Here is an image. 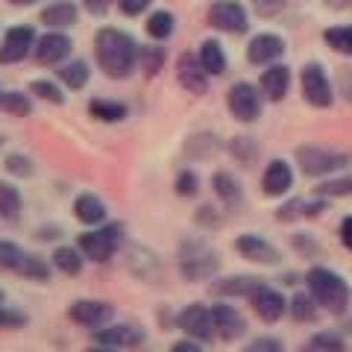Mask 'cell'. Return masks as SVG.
Returning a JSON list of instances; mask_svg holds the SVG:
<instances>
[{
	"label": "cell",
	"mask_w": 352,
	"mask_h": 352,
	"mask_svg": "<svg viewBox=\"0 0 352 352\" xmlns=\"http://www.w3.org/2000/svg\"><path fill=\"white\" fill-rule=\"evenodd\" d=\"M229 153H232L235 162H241L244 168H250V164L258 162L261 147H258L256 138H250V135H235L232 141H229Z\"/></svg>",
	"instance_id": "cell-39"
},
{
	"label": "cell",
	"mask_w": 352,
	"mask_h": 352,
	"mask_svg": "<svg viewBox=\"0 0 352 352\" xmlns=\"http://www.w3.org/2000/svg\"><path fill=\"white\" fill-rule=\"evenodd\" d=\"M85 352H126V349H115V346H106V344H91Z\"/></svg>",
	"instance_id": "cell-59"
},
{
	"label": "cell",
	"mask_w": 352,
	"mask_h": 352,
	"mask_svg": "<svg viewBox=\"0 0 352 352\" xmlns=\"http://www.w3.org/2000/svg\"><path fill=\"white\" fill-rule=\"evenodd\" d=\"M138 53H141V44L126 30H118V27L97 30L94 56H97V68L109 80H129L138 68Z\"/></svg>",
	"instance_id": "cell-1"
},
{
	"label": "cell",
	"mask_w": 352,
	"mask_h": 352,
	"mask_svg": "<svg viewBox=\"0 0 352 352\" xmlns=\"http://www.w3.org/2000/svg\"><path fill=\"white\" fill-rule=\"evenodd\" d=\"M208 24L217 32H226V36H247L250 30L247 6L241 0H214L208 6Z\"/></svg>",
	"instance_id": "cell-10"
},
{
	"label": "cell",
	"mask_w": 352,
	"mask_h": 352,
	"mask_svg": "<svg viewBox=\"0 0 352 352\" xmlns=\"http://www.w3.org/2000/svg\"><path fill=\"white\" fill-rule=\"evenodd\" d=\"M267 279L252 276V273H232V276H217L208 282V291L217 300H250Z\"/></svg>",
	"instance_id": "cell-18"
},
{
	"label": "cell",
	"mask_w": 352,
	"mask_h": 352,
	"mask_svg": "<svg viewBox=\"0 0 352 352\" xmlns=\"http://www.w3.org/2000/svg\"><path fill=\"white\" fill-rule=\"evenodd\" d=\"M53 261L38 256V252H24V258L18 261L15 276H21L24 282H36V285H50L53 282Z\"/></svg>",
	"instance_id": "cell-27"
},
{
	"label": "cell",
	"mask_w": 352,
	"mask_h": 352,
	"mask_svg": "<svg viewBox=\"0 0 352 352\" xmlns=\"http://www.w3.org/2000/svg\"><path fill=\"white\" fill-rule=\"evenodd\" d=\"M279 282H282V285H288V288H294V285H300V282H302V276H300V273H285Z\"/></svg>",
	"instance_id": "cell-58"
},
{
	"label": "cell",
	"mask_w": 352,
	"mask_h": 352,
	"mask_svg": "<svg viewBox=\"0 0 352 352\" xmlns=\"http://www.w3.org/2000/svg\"><path fill=\"white\" fill-rule=\"evenodd\" d=\"M88 115L100 124H120L129 118V106L124 100H109V97H94L88 100Z\"/></svg>",
	"instance_id": "cell-31"
},
{
	"label": "cell",
	"mask_w": 352,
	"mask_h": 352,
	"mask_svg": "<svg viewBox=\"0 0 352 352\" xmlns=\"http://www.w3.org/2000/svg\"><path fill=\"white\" fill-rule=\"evenodd\" d=\"M276 220L279 223H296V220H305V197H288L285 203H279Z\"/></svg>",
	"instance_id": "cell-45"
},
{
	"label": "cell",
	"mask_w": 352,
	"mask_h": 352,
	"mask_svg": "<svg viewBox=\"0 0 352 352\" xmlns=\"http://www.w3.org/2000/svg\"><path fill=\"white\" fill-rule=\"evenodd\" d=\"M74 217H76V223H82L85 229L100 226L109 220V208L97 194L82 191V194H76V200H74Z\"/></svg>",
	"instance_id": "cell-24"
},
{
	"label": "cell",
	"mask_w": 352,
	"mask_h": 352,
	"mask_svg": "<svg viewBox=\"0 0 352 352\" xmlns=\"http://www.w3.org/2000/svg\"><path fill=\"white\" fill-rule=\"evenodd\" d=\"M80 21V6L74 0H53L41 9V24L47 30H68Z\"/></svg>",
	"instance_id": "cell-26"
},
{
	"label": "cell",
	"mask_w": 352,
	"mask_h": 352,
	"mask_svg": "<svg viewBox=\"0 0 352 352\" xmlns=\"http://www.w3.org/2000/svg\"><path fill=\"white\" fill-rule=\"evenodd\" d=\"M338 94L352 106V68H344V74H340V80H338Z\"/></svg>",
	"instance_id": "cell-55"
},
{
	"label": "cell",
	"mask_w": 352,
	"mask_h": 352,
	"mask_svg": "<svg viewBox=\"0 0 352 352\" xmlns=\"http://www.w3.org/2000/svg\"><path fill=\"white\" fill-rule=\"evenodd\" d=\"M150 3H153V0H118L120 12H124L126 18H138L141 12H147Z\"/></svg>",
	"instance_id": "cell-51"
},
{
	"label": "cell",
	"mask_w": 352,
	"mask_h": 352,
	"mask_svg": "<svg viewBox=\"0 0 352 352\" xmlns=\"http://www.w3.org/2000/svg\"><path fill=\"white\" fill-rule=\"evenodd\" d=\"M247 302L252 308V314H256L264 326H276L282 317H288V296L270 282H264Z\"/></svg>",
	"instance_id": "cell-12"
},
{
	"label": "cell",
	"mask_w": 352,
	"mask_h": 352,
	"mask_svg": "<svg viewBox=\"0 0 352 352\" xmlns=\"http://www.w3.org/2000/svg\"><path fill=\"white\" fill-rule=\"evenodd\" d=\"M36 238H38V241H59V238H62V229H59V226H38Z\"/></svg>",
	"instance_id": "cell-56"
},
{
	"label": "cell",
	"mask_w": 352,
	"mask_h": 352,
	"mask_svg": "<svg viewBox=\"0 0 352 352\" xmlns=\"http://www.w3.org/2000/svg\"><path fill=\"white\" fill-rule=\"evenodd\" d=\"M320 314H323V308L317 305V300L308 291H296L294 296H288V317L294 323L311 326V323L320 320Z\"/></svg>",
	"instance_id": "cell-29"
},
{
	"label": "cell",
	"mask_w": 352,
	"mask_h": 352,
	"mask_svg": "<svg viewBox=\"0 0 352 352\" xmlns=\"http://www.w3.org/2000/svg\"><path fill=\"white\" fill-rule=\"evenodd\" d=\"M291 247L300 258H317L320 256V241H317L311 232H294L291 235Z\"/></svg>",
	"instance_id": "cell-48"
},
{
	"label": "cell",
	"mask_w": 352,
	"mask_h": 352,
	"mask_svg": "<svg viewBox=\"0 0 352 352\" xmlns=\"http://www.w3.org/2000/svg\"><path fill=\"white\" fill-rule=\"evenodd\" d=\"M338 329H340V332H344V335L352 340V311H346L344 317H340V326H338Z\"/></svg>",
	"instance_id": "cell-57"
},
{
	"label": "cell",
	"mask_w": 352,
	"mask_h": 352,
	"mask_svg": "<svg viewBox=\"0 0 352 352\" xmlns=\"http://www.w3.org/2000/svg\"><path fill=\"white\" fill-rule=\"evenodd\" d=\"M0 302H6V291L3 288H0Z\"/></svg>",
	"instance_id": "cell-62"
},
{
	"label": "cell",
	"mask_w": 352,
	"mask_h": 352,
	"mask_svg": "<svg viewBox=\"0 0 352 352\" xmlns=\"http://www.w3.org/2000/svg\"><path fill=\"white\" fill-rule=\"evenodd\" d=\"M220 138L214 135V132H197V135L188 138V144H185V150H188L191 159H212L220 153Z\"/></svg>",
	"instance_id": "cell-38"
},
{
	"label": "cell",
	"mask_w": 352,
	"mask_h": 352,
	"mask_svg": "<svg viewBox=\"0 0 352 352\" xmlns=\"http://www.w3.org/2000/svg\"><path fill=\"white\" fill-rule=\"evenodd\" d=\"M226 109L238 124H256L264 112V94L256 82H247V80H238L229 85L226 91Z\"/></svg>",
	"instance_id": "cell-7"
},
{
	"label": "cell",
	"mask_w": 352,
	"mask_h": 352,
	"mask_svg": "<svg viewBox=\"0 0 352 352\" xmlns=\"http://www.w3.org/2000/svg\"><path fill=\"white\" fill-rule=\"evenodd\" d=\"M317 194L329 197V200H344V197H352V173H338V176H329V179H320Z\"/></svg>",
	"instance_id": "cell-40"
},
{
	"label": "cell",
	"mask_w": 352,
	"mask_h": 352,
	"mask_svg": "<svg viewBox=\"0 0 352 352\" xmlns=\"http://www.w3.org/2000/svg\"><path fill=\"white\" fill-rule=\"evenodd\" d=\"M24 208V194L15 182H0V223H15Z\"/></svg>",
	"instance_id": "cell-33"
},
{
	"label": "cell",
	"mask_w": 352,
	"mask_h": 352,
	"mask_svg": "<svg viewBox=\"0 0 352 352\" xmlns=\"http://www.w3.org/2000/svg\"><path fill=\"white\" fill-rule=\"evenodd\" d=\"M294 159H296V168H300L302 176H308V179H329V176L349 170L352 153L323 147V144H302L294 150Z\"/></svg>",
	"instance_id": "cell-4"
},
{
	"label": "cell",
	"mask_w": 352,
	"mask_h": 352,
	"mask_svg": "<svg viewBox=\"0 0 352 352\" xmlns=\"http://www.w3.org/2000/svg\"><path fill=\"white\" fill-rule=\"evenodd\" d=\"M124 264H126V270H129L138 282L159 285V282L164 279V261H162L150 247H129Z\"/></svg>",
	"instance_id": "cell-19"
},
{
	"label": "cell",
	"mask_w": 352,
	"mask_h": 352,
	"mask_svg": "<svg viewBox=\"0 0 352 352\" xmlns=\"http://www.w3.org/2000/svg\"><path fill=\"white\" fill-rule=\"evenodd\" d=\"M36 27L30 24H15L3 32V38H0V65H18L32 56V50H36Z\"/></svg>",
	"instance_id": "cell-11"
},
{
	"label": "cell",
	"mask_w": 352,
	"mask_h": 352,
	"mask_svg": "<svg viewBox=\"0 0 352 352\" xmlns=\"http://www.w3.org/2000/svg\"><path fill=\"white\" fill-rule=\"evenodd\" d=\"M71 50H74L71 36H65L62 30H47L44 36H38L32 56H36L41 68H59L62 62L71 59Z\"/></svg>",
	"instance_id": "cell-17"
},
{
	"label": "cell",
	"mask_w": 352,
	"mask_h": 352,
	"mask_svg": "<svg viewBox=\"0 0 352 352\" xmlns=\"http://www.w3.org/2000/svg\"><path fill=\"white\" fill-rule=\"evenodd\" d=\"M326 6H329V9H349L352 0H326Z\"/></svg>",
	"instance_id": "cell-60"
},
{
	"label": "cell",
	"mask_w": 352,
	"mask_h": 352,
	"mask_svg": "<svg viewBox=\"0 0 352 352\" xmlns=\"http://www.w3.org/2000/svg\"><path fill=\"white\" fill-rule=\"evenodd\" d=\"M24 247L15 244L9 238H0V273H15L18 270V261L24 258Z\"/></svg>",
	"instance_id": "cell-44"
},
{
	"label": "cell",
	"mask_w": 352,
	"mask_h": 352,
	"mask_svg": "<svg viewBox=\"0 0 352 352\" xmlns=\"http://www.w3.org/2000/svg\"><path fill=\"white\" fill-rule=\"evenodd\" d=\"M173 191H176V197H182V200L197 197L200 194V173H197L194 168H182L173 179Z\"/></svg>",
	"instance_id": "cell-42"
},
{
	"label": "cell",
	"mask_w": 352,
	"mask_h": 352,
	"mask_svg": "<svg viewBox=\"0 0 352 352\" xmlns=\"http://www.w3.org/2000/svg\"><path fill=\"white\" fill-rule=\"evenodd\" d=\"M296 352H349V338L340 329H320L308 335Z\"/></svg>",
	"instance_id": "cell-25"
},
{
	"label": "cell",
	"mask_w": 352,
	"mask_h": 352,
	"mask_svg": "<svg viewBox=\"0 0 352 352\" xmlns=\"http://www.w3.org/2000/svg\"><path fill=\"white\" fill-rule=\"evenodd\" d=\"M12 6H32V3H38V0H9Z\"/></svg>",
	"instance_id": "cell-61"
},
{
	"label": "cell",
	"mask_w": 352,
	"mask_h": 352,
	"mask_svg": "<svg viewBox=\"0 0 352 352\" xmlns=\"http://www.w3.org/2000/svg\"><path fill=\"white\" fill-rule=\"evenodd\" d=\"M223 258L220 252L208 244L206 238H182L176 247V270H179L182 282L197 285V282H212L220 276Z\"/></svg>",
	"instance_id": "cell-3"
},
{
	"label": "cell",
	"mask_w": 352,
	"mask_h": 352,
	"mask_svg": "<svg viewBox=\"0 0 352 352\" xmlns=\"http://www.w3.org/2000/svg\"><path fill=\"white\" fill-rule=\"evenodd\" d=\"M208 80H212V76L206 74L197 53H191V50L179 53V59H176V82H179L185 91L194 97H203L208 91Z\"/></svg>",
	"instance_id": "cell-20"
},
{
	"label": "cell",
	"mask_w": 352,
	"mask_h": 352,
	"mask_svg": "<svg viewBox=\"0 0 352 352\" xmlns=\"http://www.w3.org/2000/svg\"><path fill=\"white\" fill-rule=\"evenodd\" d=\"M168 352H206V344H200V340H194L188 335H182L179 340H173Z\"/></svg>",
	"instance_id": "cell-52"
},
{
	"label": "cell",
	"mask_w": 352,
	"mask_h": 352,
	"mask_svg": "<svg viewBox=\"0 0 352 352\" xmlns=\"http://www.w3.org/2000/svg\"><path fill=\"white\" fill-rule=\"evenodd\" d=\"M212 191L226 212H235V208H241V203H244V185H241L238 176L229 173V170H217L212 176Z\"/></svg>",
	"instance_id": "cell-23"
},
{
	"label": "cell",
	"mask_w": 352,
	"mask_h": 352,
	"mask_svg": "<svg viewBox=\"0 0 352 352\" xmlns=\"http://www.w3.org/2000/svg\"><path fill=\"white\" fill-rule=\"evenodd\" d=\"M50 261H53V267H56V273H62V276H80V273L85 270L88 258L82 256V250L76 244H59V247H53Z\"/></svg>",
	"instance_id": "cell-28"
},
{
	"label": "cell",
	"mask_w": 352,
	"mask_h": 352,
	"mask_svg": "<svg viewBox=\"0 0 352 352\" xmlns=\"http://www.w3.org/2000/svg\"><path fill=\"white\" fill-rule=\"evenodd\" d=\"M68 320L82 326V329H103L115 320V305L106 300H91V296H82V300H74L68 305Z\"/></svg>",
	"instance_id": "cell-13"
},
{
	"label": "cell",
	"mask_w": 352,
	"mask_h": 352,
	"mask_svg": "<svg viewBox=\"0 0 352 352\" xmlns=\"http://www.w3.org/2000/svg\"><path fill=\"white\" fill-rule=\"evenodd\" d=\"M212 314H214V332H217V340L223 344H235L247 335V317L241 311L238 305H232V300H217L212 302Z\"/></svg>",
	"instance_id": "cell-15"
},
{
	"label": "cell",
	"mask_w": 352,
	"mask_h": 352,
	"mask_svg": "<svg viewBox=\"0 0 352 352\" xmlns=\"http://www.w3.org/2000/svg\"><path fill=\"white\" fill-rule=\"evenodd\" d=\"M323 44L338 56L352 59V24H335L323 30Z\"/></svg>",
	"instance_id": "cell-36"
},
{
	"label": "cell",
	"mask_w": 352,
	"mask_h": 352,
	"mask_svg": "<svg viewBox=\"0 0 352 352\" xmlns=\"http://www.w3.org/2000/svg\"><path fill=\"white\" fill-rule=\"evenodd\" d=\"M176 329L182 335H188L200 344H212L217 340V332H214V314H212V305L206 302H188L176 311Z\"/></svg>",
	"instance_id": "cell-8"
},
{
	"label": "cell",
	"mask_w": 352,
	"mask_h": 352,
	"mask_svg": "<svg viewBox=\"0 0 352 352\" xmlns=\"http://www.w3.org/2000/svg\"><path fill=\"white\" fill-rule=\"evenodd\" d=\"M232 247L244 261L258 264V267H279L282 264V250L261 232H241Z\"/></svg>",
	"instance_id": "cell-9"
},
{
	"label": "cell",
	"mask_w": 352,
	"mask_h": 352,
	"mask_svg": "<svg viewBox=\"0 0 352 352\" xmlns=\"http://www.w3.org/2000/svg\"><path fill=\"white\" fill-rule=\"evenodd\" d=\"M300 91L311 109H332L338 100V88L320 62H305L300 68Z\"/></svg>",
	"instance_id": "cell-6"
},
{
	"label": "cell",
	"mask_w": 352,
	"mask_h": 352,
	"mask_svg": "<svg viewBox=\"0 0 352 352\" xmlns=\"http://www.w3.org/2000/svg\"><path fill=\"white\" fill-rule=\"evenodd\" d=\"M164 59H168V50L159 44H141V53H138V65L141 71H144L147 76H156L162 68H164Z\"/></svg>",
	"instance_id": "cell-41"
},
{
	"label": "cell",
	"mask_w": 352,
	"mask_h": 352,
	"mask_svg": "<svg viewBox=\"0 0 352 352\" xmlns=\"http://www.w3.org/2000/svg\"><path fill=\"white\" fill-rule=\"evenodd\" d=\"M250 3H252V12L258 18H276L285 12L288 0H250Z\"/></svg>",
	"instance_id": "cell-50"
},
{
	"label": "cell",
	"mask_w": 352,
	"mask_h": 352,
	"mask_svg": "<svg viewBox=\"0 0 352 352\" xmlns=\"http://www.w3.org/2000/svg\"><path fill=\"white\" fill-rule=\"evenodd\" d=\"M197 56H200V65L206 68L208 76H223L229 68V59H226V50L217 38H203L200 47H197Z\"/></svg>",
	"instance_id": "cell-30"
},
{
	"label": "cell",
	"mask_w": 352,
	"mask_h": 352,
	"mask_svg": "<svg viewBox=\"0 0 352 352\" xmlns=\"http://www.w3.org/2000/svg\"><path fill=\"white\" fill-rule=\"evenodd\" d=\"M3 144H6V138H3V135H0V150H3Z\"/></svg>",
	"instance_id": "cell-63"
},
{
	"label": "cell",
	"mask_w": 352,
	"mask_h": 352,
	"mask_svg": "<svg viewBox=\"0 0 352 352\" xmlns=\"http://www.w3.org/2000/svg\"><path fill=\"white\" fill-rule=\"evenodd\" d=\"M82 6H85L88 15H97V18H100V15H106L109 9L115 6V0H82Z\"/></svg>",
	"instance_id": "cell-53"
},
{
	"label": "cell",
	"mask_w": 352,
	"mask_h": 352,
	"mask_svg": "<svg viewBox=\"0 0 352 352\" xmlns=\"http://www.w3.org/2000/svg\"><path fill=\"white\" fill-rule=\"evenodd\" d=\"M56 80L68 88V91H82L88 85V80H91V68H88L85 59H68V62L59 65Z\"/></svg>",
	"instance_id": "cell-32"
},
{
	"label": "cell",
	"mask_w": 352,
	"mask_h": 352,
	"mask_svg": "<svg viewBox=\"0 0 352 352\" xmlns=\"http://www.w3.org/2000/svg\"><path fill=\"white\" fill-rule=\"evenodd\" d=\"M288 53V41L279 32H256L247 41V62L256 68H267V65L282 62V56Z\"/></svg>",
	"instance_id": "cell-16"
},
{
	"label": "cell",
	"mask_w": 352,
	"mask_h": 352,
	"mask_svg": "<svg viewBox=\"0 0 352 352\" xmlns=\"http://www.w3.org/2000/svg\"><path fill=\"white\" fill-rule=\"evenodd\" d=\"M3 168H6L9 176L27 179V176L36 173V162H32L30 156H24V153H9V156L3 159Z\"/></svg>",
	"instance_id": "cell-46"
},
{
	"label": "cell",
	"mask_w": 352,
	"mask_h": 352,
	"mask_svg": "<svg viewBox=\"0 0 352 352\" xmlns=\"http://www.w3.org/2000/svg\"><path fill=\"white\" fill-rule=\"evenodd\" d=\"M30 326V314L21 311L15 305L0 302V332H21V329Z\"/></svg>",
	"instance_id": "cell-43"
},
{
	"label": "cell",
	"mask_w": 352,
	"mask_h": 352,
	"mask_svg": "<svg viewBox=\"0 0 352 352\" xmlns=\"http://www.w3.org/2000/svg\"><path fill=\"white\" fill-rule=\"evenodd\" d=\"M91 338H94V344H106V346H115V349H138V346L147 344V329L138 326V323L112 320L103 329H94Z\"/></svg>",
	"instance_id": "cell-14"
},
{
	"label": "cell",
	"mask_w": 352,
	"mask_h": 352,
	"mask_svg": "<svg viewBox=\"0 0 352 352\" xmlns=\"http://www.w3.org/2000/svg\"><path fill=\"white\" fill-rule=\"evenodd\" d=\"M68 88H65L62 82H53V80H32L30 82V94L38 97V100L50 103V106H65L68 103Z\"/></svg>",
	"instance_id": "cell-37"
},
{
	"label": "cell",
	"mask_w": 352,
	"mask_h": 352,
	"mask_svg": "<svg viewBox=\"0 0 352 352\" xmlns=\"http://www.w3.org/2000/svg\"><path fill=\"white\" fill-rule=\"evenodd\" d=\"M302 285L323 308V314L344 317L352 308V285L346 282L344 273H338L329 264H311L302 273Z\"/></svg>",
	"instance_id": "cell-2"
},
{
	"label": "cell",
	"mask_w": 352,
	"mask_h": 352,
	"mask_svg": "<svg viewBox=\"0 0 352 352\" xmlns=\"http://www.w3.org/2000/svg\"><path fill=\"white\" fill-rule=\"evenodd\" d=\"M194 220H197V226H203V229H220V223H223V214L217 212L214 206H200L197 208V214H194Z\"/></svg>",
	"instance_id": "cell-49"
},
{
	"label": "cell",
	"mask_w": 352,
	"mask_h": 352,
	"mask_svg": "<svg viewBox=\"0 0 352 352\" xmlns=\"http://www.w3.org/2000/svg\"><path fill=\"white\" fill-rule=\"evenodd\" d=\"M144 30H147V36H150L153 41H162V44H164V41H168L173 32H176V15L168 12V9H156V12L147 15Z\"/></svg>",
	"instance_id": "cell-34"
},
{
	"label": "cell",
	"mask_w": 352,
	"mask_h": 352,
	"mask_svg": "<svg viewBox=\"0 0 352 352\" xmlns=\"http://www.w3.org/2000/svg\"><path fill=\"white\" fill-rule=\"evenodd\" d=\"M36 103L30 91H0V112L12 118H30Z\"/></svg>",
	"instance_id": "cell-35"
},
{
	"label": "cell",
	"mask_w": 352,
	"mask_h": 352,
	"mask_svg": "<svg viewBox=\"0 0 352 352\" xmlns=\"http://www.w3.org/2000/svg\"><path fill=\"white\" fill-rule=\"evenodd\" d=\"M126 241V226L120 220H106L100 226H88L85 232L76 235V247L82 250V256L94 264H109L115 258V252L124 247Z\"/></svg>",
	"instance_id": "cell-5"
},
{
	"label": "cell",
	"mask_w": 352,
	"mask_h": 352,
	"mask_svg": "<svg viewBox=\"0 0 352 352\" xmlns=\"http://www.w3.org/2000/svg\"><path fill=\"white\" fill-rule=\"evenodd\" d=\"M338 238H340V244H344L346 252H352V214H346L344 220H340V226H338Z\"/></svg>",
	"instance_id": "cell-54"
},
{
	"label": "cell",
	"mask_w": 352,
	"mask_h": 352,
	"mask_svg": "<svg viewBox=\"0 0 352 352\" xmlns=\"http://www.w3.org/2000/svg\"><path fill=\"white\" fill-rule=\"evenodd\" d=\"M294 191V168L288 159H270L261 170V194L264 197H288Z\"/></svg>",
	"instance_id": "cell-21"
},
{
	"label": "cell",
	"mask_w": 352,
	"mask_h": 352,
	"mask_svg": "<svg viewBox=\"0 0 352 352\" xmlns=\"http://www.w3.org/2000/svg\"><path fill=\"white\" fill-rule=\"evenodd\" d=\"M291 82H294V74L285 62H276V65H267L258 76V88L264 94L267 103H282L285 97L291 91Z\"/></svg>",
	"instance_id": "cell-22"
},
{
	"label": "cell",
	"mask_w": 352,
	"mask_h": 352,
	"mask_svg": "<svg viewBox=\"0 0 352 352\" xmlns=\"http://www.w3.org/2000/svg\"><path fill=\"white\" fill-rule=\"evenodd\" d=\"M241 352H288V346L279 335H256L247 340Z\"/></svg>",
	"instance_id": "cell-47"
}]
</instances>
